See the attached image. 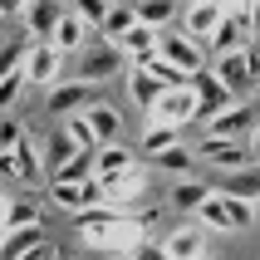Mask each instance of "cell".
Masks as SVG:
<instances>
[{"label": "cell", "instance_id": "obj_1", "mask_svg": "<svg viewBox=\"0 0 260 260\" xmlns=\"http://www.w3.org/2000/svg\"><path fill=\"white\" fill-rule=\"evenodd\" d=\"M197 113H202V93L187 84H177V88H162L157 103L147 108V123L143 128H177V133H187V123H197Z\"/></svg>", "mask_w": 260, "mask_h": 260}, {"label": "cell", "instance_id": "obj_2", "mask_svg": "<svg viewBox=\"0 0 260 260\" xmlns=\"http://www.w3.org/2000/svg\"><path fill=\"white\" fill-rule=\"evenodd\" d=\"M255 64H260V49L250 44V49H241V54H221V59H211V74H206V79H211V84H216L226 99H236V93H241V88L255 79Z\"/></svg>", "mask_w": 260, "mask_h": 260}, {"label": "cell", "instance_id": "obj_3", "mask_svg": "<svg viewBox=\"0 0 260 260\" xmlns=\"http://www.w3.org/2000/svg\"><path fill=\"white\" fill-rule=\"evenodd\" d=\"M157 59H167L177 74H206V49L191 35H182V29H162L157 35Z\"/></svg>", "mask_w": 260, "mask_h": 260}, {"label": "cell", "instance_id": "obj_4", "mask_svg": "<svg viewBox=\"0 0 260 260\" xmlns=\"http://www.w3.org/2000/svg\"><path fill=\"white\" fill-rule=\"evenodd\" d=\"M25 84H40V88H54V84H64V69H69V59L59 54L54 44H29L25 49Z\"/></svg>", "mask_w": 260, "mask_h": 260}, {"label": "cell", "instance_id": "obj_5", "mask_svg": "<svg viewBox=\"0 0 260 260\" xmlns=\"http://www.w3.org/2000/svg\"><path fill=\"white\" fill-rule=\"evenodd\" d=\"M250 15H221V25L211 29V35H206L202 40V49H211V54H241V49H250Z\"/></svg>", "mask_w": 260, "mask_h": 260}, {"label": "cell", "instance_id": "obj_6", "mask_svg": "<svg viewBox=\"0 0 260 260\" xmlns=\"http://www.w3.org/2000/svg\"><path fill=\"white\" fill-rule=\"evenodd\" d=\"M0 172L15 177V182H40V177H44V143L25 133V138H20V147L0 157Z\"/></svg>", "mask_w": 260, "mask_h": 260}, {"label": "cell", "instance_id": "obj_7", "mask_svg": "<svg viewBox=\"0 0 260 260\" xmlns=\"http://www.w3.org/2000/svg\"><path fill=\"white\" fill-rule=\"evenodd\" d=\"M246 128H255V103H246V99H231L226 108H216L206 118V138H236L241 143Z\"/></svg>", "mask_w": 260, "mask_h": 260}, {"label": "cell", "instance_id": "obj_8", "mask_svg": "<svg viewBox=\"0 0 260 260\" xmlns=\"http://www.w3.org/2000/svg\"><path fill=\"white\" fill-rule=\"evenodd\" d=\"M191 157L197 162H211V167H221V172H246L250 152L236 138H202V143L191 147Z\"/></svg>", "mask_w": 260, "mask_h": 260}, {"label": "cell", "instance_id": "obj_9", "mask_svg": "<svg viewBox=\"0 0 260 260\" xmlns=\"http://www.w3.org/2000/svg\"><path fill=\"white\" fill-rule=\"evenodd\" d=\"M157 246H162L167 260H206V231L197 221H182V226H172V231L162 236Z\"/></svg>", "mask_w": 260, "mask_h": 260}, {"label": "cell", "instance_id": "obj_10", "mask_svg": "<svg viewBox=\"0 0 260 260\" xmlns=\"http://www.w3.org/2000/svg\"><path fill=\"white\" fill-rule=\"evenodd\" d=\"M88 35H93V29H88L79 15L59 10V20H54V29H49V40H44V44H54L59 54L69 59V54H84V49H88Z\"/></svg>", "mask_w": 260, "mask_h": 260}, {"label": "cell", "instance_id": "obj_11", "mask_svg": "<svg viewBox=\"0 0 260 260\" xmlns=\"http://www.w3.org/2000/svg\"><path fill=\"white\" fill-rule=\"evenodd\" d=\"M123 64H128V59H123V54H118V49H113V44L103 40L99 49H88V54H84V64H79V74H74V79L93 88V84H103L108 74H118V69H123Z\"/></svg>", "mask_w": 260, "mask_h": 260}, {"label": "cell", "instance_id": "obj_12", "mask_svg": "<svg viewBox=\"0 0 260 260\" xmlns=\"http://www.w3.org/2000/svg\"><path fill=\"white\" fill-rule=\"evenodd\" d=\"M177 20H182V35H191V40L202 44L206 35H211V29L221 25V0H202V5H182V15H177Z\"/></svg>", "mask_w": 260, "mask_h": 260}, {"label": "cell", "instance_id": "obj_13", "mask_svg": "<svg viewBox=\"0 0 260 260\" xmlns=\"http://www.w3.org/2000/svg\"><path fill=\"white\" fill-rule=\"evenodd\" d=\"M177 15H182V0H138L133 5V20L147 25V29H157V35L177 25Z\"/></svg>", "mask_w": 260, "mask_h": 260}, {"label": "cell", "instance_id": "obj_14", "mask_svg": "<svg viewBox=\"0 0 260 260\" xmlns=\"http://www.w3.org/2000/svg\"><path fill=\"white\" fill-rule=\"evenodd\" d=\"M84 118H88V128H93V138H99V147L103 143H123V113H118L113 103H88Z\"/></svg>", "mask_w": 260, "mask_h": 260}, {"label": "cell", "instance_id": "obj_15", "mask_svg": "<svg viewBox=\"0 0 260 260\" xmlns=\"http://www.w3.org/2000/svg\"><path fill=\"white\" fill-rule=\"evenodd\" d=\"M113 49L128 59V64H138V59H152V54H157V29L133 25L128 35H118V40H113Z\"/></svg>", "mask_w": 260, "mask_h": 260}, {"label": "cell", "instance_id": "obj_16", "mask_svg": "<svg viewBox=\"0 0 260 260\" xmlns=\"http://www.w3.org/2000/svg\"><path fill=\"white\" fill-rule=\"evenodd\" d=\"M128 167H138V152H133L128 143H103V147H93V177L128 172Z\"/></svg>", "mask_w": 260, "mask_h": 260}, {"label": "cell", "instance_id": "obj_17", "mask_svg": "<svg viewBox=\"0 0 260 260\" xmlns=\"http://www.w3.org/2000/svg\"><path fill=\"white\" fill-rule=\"evenodd\" d=\"M84 103H88V84H79V79H64V84H54L49 88V113H84Z\"/></svg>", "mask_w": 260, "mask_h": 260}, {"label": "cell", "instance_id": "obj_18", "mask_svg": "<svg viewBox=\"0 0 260 260\" xmlns=\"http://www.w3.org/2000/svg\"><path fill=\"white\" fill-rule=\"evenodd\" d=\"M211 182H197V177H182V182H177L172 187V197H167V202H172V211H187V216H197V206L206 202V197H211Z\"/></svg>", "mask_w": 260, "mask_h": 260}, {"label": "cell", "instance_id": "obj_19", "mask_svg": "<svg viewBox=\"0 0 260 260\" xmlns=\"http://www.w3.org/2000/svg\"><path fill=\"white\" fill-rule=\"evenodd\" d=\"M44 241V226H15V231L0 236V260H20L25 250H35Z\"/></svg>", "mask_w": 260, "mask_h": 260}, {"label": "cell", "instance_id": "obj_20", "mask_svg": "<svg viewBox=\"0 0 260 260\" xmlns=\"http://www.w3.org/2000/svg\"><path fill=\"white\" fill-rule=\"evenodd\" d=\"M197 226H202L206 236H211V231H221V236H236L231 216H226V202H221L216 191H211V197H206V202L197 206Z\"/></svg>", "mask_w": 260, "mask_h": 260}, {"label": "cell", "instance_id": "obj_21", "mask_svg": "<svg viewBox=\"0 0 260 260\" xmlns=\"http://www.w3.org/2000/svg\"><path fill=\"white\" fill-rule=\"evenodd\" d=\"M54 20H59V5H54V0H29L25 25H29V40H35V44H40V40H49Z\"/></svg>", "mask_w": 260, "mask_h": 260}, {"label": "cell", "instance_id": "obj_22", "mask_svg": "<svg viewBox=\"0 0 260 260\" xmlns=\"http://www.w3.org/2000/svg\"><path fill=\"white\" fill-rule=\"evenodd\" d=\"M49 202L59 206V211H88V197H84V182H54L49 187Z\"/></svg>", "mask_w": 260, "mask_h": 260}, {"label": "cell", "instance_id": "obj_23", "mask_svg": "<svg viewBox=\"0 0 260 260\" xmlns=\"http://www.w3.org/2000/svg\"><path fill=\"white\" fill-rule=\"evenodd\" d=\"M123 79H128V93H133V103H138V108H143V113H147V108L157 103L162 84H157V79H147L143 69H128V74H123Z\"/></svg>", "mask_w": 260, "mask_h": 260}, {"label": "cell", "instance_id": "obj_24", "mask_svg": "<svg viewBox=\"0 0 260 260\" xmlns=\"http://www.w3.org/2000/svg\"><path fill=\"white\" fill-rule=\"evenodd\" d=\"M64 138L74 143V152H93V147H99V138H93V128H88L84 113H69V118H64Z\"/></svg>", "mask_w": 260, "mask_h": 260}, {"label": "cell", "instance_id": "obj_25", "mask_svg": "<svg viewBox=\"0 0 260 260\" xmlns=\"http://www.w3.org/2000/svg\"><path fill=\"white\" fill-rule=\"evenodd\" d=\"M133 25H138V20H133V10H128V5H108V15H103L99 35H103V40H108V44H113L118 35H128Z\"/></svg>", "mask_w": 260, "mask_h": 260}, {"label": "cell", "instance_id": "obj_26", "mask_svg": "<svg viewBox=\"0 0 260 260\" xmlns=\"http://www.w3.org/2000/svg\"><path fill=\"white\" fill-rule=\"evenodd\" d=\"M221 202H226V216H231L236 231H246V226H255V202L250 197H226V191H216Z\"/></svg>", "mask_w": 260, "mask_h": 260}, {"label": "cell", "instance_id": "obj_27", "mask_svg": "<svg viewBox=\"0 0 260 260\" xmlns=\"http://www.w3.org/2000/svg\"><path fill=\"white\" fill-rule=\"evenodd\" d=\"M88 177H93V152H74L54 172V182H88Z\"/></svg>", "mask_w": 260, "mask_h": 260}, {"label": "cell", "instance_id": "obj_28", "mask_svg": "<svg viewBox=\"0 0 260 260\" xmlns=\"http://www.w3.org/2000/svg\"><path fill=\"white\" fill-rule=\"evenodd\" d=\"M69 157H74V143L64 138V128H59L54 138H49V147H44V172H59Z\"/></svg>", "mask_w": 260, "mask_h": 260}, {"label": "cell", "instance_id": "obj_29", "mask_svg": "<svg viewBox=\"0 0 260 260\" xmlns=\"http://www.w3.org/2000/svg\"><path fill=\"white\" fill-rule=\"evenodd\" d=\"M108 5H113V0H69V15H79L88 29H99L103 15H108Z\"/></svg>", "mask_w": 260, "mask_h": 260}, {"label": "cell", "instance_id": "obj_30", "mask_svg": "<svg viewBox=\"0 0 260 260\" xmlns=\"http://www.w3.org/2000/svg\"><path fill=\"white\" fill-rule=\"evenodd\" d=\"M172 143H182V133H177V128H143V152H147V157L167 152Z\"/></svg>", "mask_w": 260, "mask_h": 260}, {"label": "cell", "instance_id": "obj_31", "mask_svg": "<svg viewBox=\"0 0 260 260\" xmlns=\"http://www.w3.org/2000/svg\"><path fill=\"white\" fill-rule=\"evenodd\" d=\"M191 147H182V143H172L167 147V152H157V167H167V172H177V177H187L191 172Z\"/></svg>", "mask_w": 260, "mask_h": 260}, {"label": "cell", "instance_id": "obj_32", "mask_svg": "<svg viewBox=\"0 0 260 260\" xmlns=\"http://www.w3.org/2000/svg\"><path fill=\"white\" fill-rule=\"evenodd\" d=\"M15 226H40V197H29V202H20V197H15L10 226H5V231H15Z\"/></svg>", "mask_w": 260, "mask_h": 260}, {"label": "cell", "instance_id": "obj_33", "mask_svg": "<svg viewBox=\"0 0 260 260\" xmlns=\"http://www.w3.org/2000/svg\"><path fill=\"white\" fill-rule=\"evenodd\" d=\"M25 69H15V74H5V79H0V113H5V108H10L15 99H20V93H25Z\"/></svg>", "mask_w": 260, "mask_h": 260}, {"label": "cell", "instance_id": "obj_34", "mask_svg": "<svg viewBox=\"0 0 260 260\" xmlns=\"http://www.w3.org/2000/svg\"><path fill=\"white\" fill-rule=\"evenodd\" d=\"M20 138H25V128H20L15 118H0V157H5V152H15V147H20Z\"/></svg>", "mask_w": 260, "mask_h": 260}, {"label": "cell", "instance_id": "obj_35", "mask_svg": "<svg viewBox=\"0 0 260 260\" xmlns=\"http://www.w3.org/2000/svg\"><path fill=\"white\" fill-rule=\"evenodd\" d=\"M29 0H0V20H25Z\"/></svg>", "mask_w": 260, "mask_h": 260}, {"label": "cell", "instance_id": "obj_36", "mask_svg": "<svg viewBox=\"0 0 260 260\" xmlns=\"http://www.w3.org/2000/svg\"><path fill=\"white\" fill-rule=\"evenodd\" d=\"M128 260H167V255H162V246H147V241H138Z\"/></svg>", "mask_w": 260, "mask_h": 260}, {"label": "cell", "instance_id": "obj_37", "mask_svg": "<svg viewBox=\"0 0 260 260\" xmlns=\"http://www.w3.org/2000/svg\"><path fill=\"white\" fill-rule=\"evenodd\" d=\"M20 260H54V246H49V241H40V246H35V250H25Z\"/></svg>", "mask_w": 260, "mask_h": 260}, {"label": "cell", "instance_id": "obj_38", "mask_svg": "<svg viewBox=\"0 0 260 260\" xmlns=\"http://www.w3.org/2000/svg\"><path fill=\"white\" fill-rule=\"evenodd\" d=\"M10 206H15V197H10V191H0V231L10 226Z\"/></svg>", "mask_w": 260, "mask_h": 260}, {"label": "cell", "instance_id": "obj_39", "mask_svg": "<svg viewBox=\"0 0 260 260\" xmlns=\"http://www.w3.org/2000/svg\"><path fill=\"white\" fill-rule=\"evenodd\" d=\"M250 40H260V0H250Z\"/></svg>", "mask_w": 260, "mask_h": 260}, {"label": "cell", "instance_id": "obj_40", "mask_svg": "<svg viewBox=\"0 0 260 260\" xmlns=\"http://www.w3.org/2000/svg\"><path fill=\"white\" fill-rule=\"evenodd\" d=\"M250 157H260V123H255V138H250Z\"/></svg>", "mask_w": 260, "mask_h": 260}, {"label": "cell", "instance_id": "obj_41", "mask_svg": "<svg viewBox=\"0 0 260 260\" xmlns=\"http://www.w3.org/2000/svg\"><path fill=\"white\" fill-rule=\"evenodd\" d=\"M255 221H260V197H255Z\"/></svg>", "mask_w": 260, "mask_h": 260}, {"label": "cell", "instance_id": "obj_42", "mask_svg": "<svg viewBox=\"0 0 260 260\" xmlns=\"http://www.w3.org/2000/svg\"><path fill=\"white\" fill-rule=\"evenodd\" d=\"M182 5H202V0H182Z\"/></svg>", "mask_w": 260, "mask_h": 260}, {"label": "cell", "instance_id": "obj_43", "mask_svg": "<svg viewBox=\"0 0 260 260\" xmlns=\"http://www.w3.org/2000/svg\"><path fill=\"white\" fill-rule=\"evenodd\" d=\"M0 236H5V231H0Z\"/></svg>", "mask_w": 260, "mask_h": 260}]
</instances>
